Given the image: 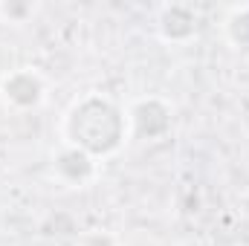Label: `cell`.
<instances>
[{"label":"cell","mask_w":249,"mask_h":246,"mask_svg":"<svg viewBox=\"0 0 249 246\" xmlns=\"http://www.w3.org/2000/svg\"><path fill=\"white\" fill-rule=\"evenodd\" d=\"M58 133L64 145H72L93 159H107L127 142V116L110 96L90 90L70 102Z\"/></svg>","instance_id":"6da1fadb"},{"label":"cell","mask_w":249,"mask_h":246,"mask_svg":"<svg viewBox=\"0 0 249 246\" xmlns=\"http://www.w3.org/2000/svg\"><path fill=\"white\" fill-rule=\"evenodd\" d=\"M127 139L130 142H160L174 127L171 102L162 96H139L127 105Z\"/></svg>","instance_id":"7a4b0ae2"},{"label":"cell","mask_w":249,"mask_h":246,"mask_svg":"<svg viewBox=\"0 0 249 246\" xmlns=\"http://www.w3.org/2000/svg\"><path fill=\"white\" fill-rule=\"evenodd\" d=\"M47 99V78L35 67H15L0 75V102L15 113L38 110Z\"/></svg>","instance_id":"3957f363"},{"label":"cell","mask_w":249,"mask_h":246,"mask_svg":"<svg viewBox=\"0 0 249 246\" xmlns=\"http://www.w3.org/2000/svg\"><path fill=\"white\" fill-rule=\"evenodd\" d=\"M50 171H53L55 183H61L64 188H87L96 180V174H99V159H93L90 154H84V151L61 142L53 151Z\"/></svg>","instance_id":"277c9868"},{"label":"cell","mask_w":249,"mask_h":246,"mask_svg":"<svg viewBox=\"0 0 249 246\" xmlns=\"http://www.w3.org/2000/svg\"><path fill=\"white\" fill-rule=\"evenodd\" d=\"M200 18L194 12V6L186 3H165L157 12V32L165 44H188L197 35Z\"/></svg>","instance_id":"5b68a950"},{"label":"cell","mask_w":249,"mask_h":246,"mask_svg":"<svg viewBox=\"0 0 249 246\" xmlns=\"http://www.w3.org/2000/svg\"><path fill=\"white\" fill-rule=\"evenodd\" d=\"M223 41L238 53H249V3L232 6L226 12V18H223Z\"/></svg>","instance_id":"8992f818"},{"label":"cell","mask_w":249,"mask_h":246,"mask_svg":"<svg viewBox=\"0 0 249 246\" xmlns=\"http://www.w3.org/2000/svg\"><path fill=\"white\" fill-rule=\"evenodd\" d=\"M75 246H119V241L110 232H105V229H90V232L78 235Z\"/></svg>","instance_id":"52a82bcc"},{"label":"cell","mask_w":249,"mask_h":246,"mask_svg":"<svg viewBox=\"0 0 249 246\" xmlns=\"http://www.w3.org/2000/svg\"><path fill=\"white\" fill-rule=\"evenodd\" d=\"M32 15L29 3H0V18H6L9 23H23Z\"/></svg>","instance_id":"ba28073f"}]
</instances>
